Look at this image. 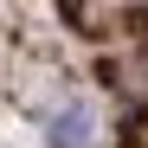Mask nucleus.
<instances>
[{
	"instance_id": "obj_1",
	"label": "nucleus",
	"mask_w": 148,
	"mask_h": 148,
	"mask_svg": "<svg viewBox=\"0 0 148 148\" xmlns=\"http://www.w3.org/2000/svg\"><path fill=\"white\" fill-rule=\"evenodd\" d=\"M84 142H90V116L84 110H64L52 122V148H84Z\"/></svg>"
}]
</instances>
